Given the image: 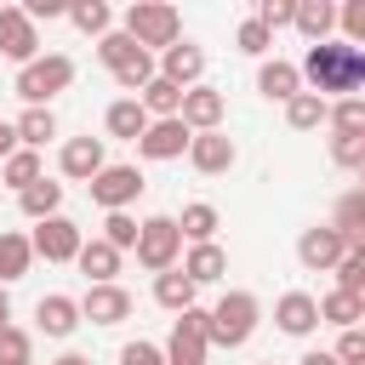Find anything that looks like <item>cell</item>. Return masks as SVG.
<instances>
[{"label": "cell", "instance_id": "52a82bcc", "mask_svg": "<svg viewBox=\"0 0 365 365\" xmlns=\"http://www.w3.org/2000/svg\"><path fill=\"white\" fill-rule=\"evenodd\" d=\"M86 188H91V200H97L103 211H125L148 182H143V171H137V165H103Z\"/></svg>", "mask_w": 365, "mask_h": 365}, {"label": "cell", "instance_id": "681fc988", "mask_svg": "<svg viewBox=\"0 0 365 365\" xmlns=\"http://www.w3.org/2000/svg\"><path fill=\"white\" fill-rule=\"evenodd\" d=\"M51 365H91L86 354H63V359H51Z\"/></svg>", "mask_w": 365, "mask_h": 365}, {"label": "cell", "instance_id": "e0dca14e", "mask_svg": "<svg viewBox=\"0 0 365 365\" xmlns=\"http://www.w3.org/2000/svg\"><path fill=\"white\" fill-rule=\"evenodd\" d=\"M274 319H279L285 336H308V331L319 325V302H314L308 291H285V297L274 302Z\"/></svg>", "mask_w": 365, "mask_h": 365}, {"label": "cell", "instance_id": "603a6c76", "mask_svg": "<svg viewBox=\"0 0 365 365\" xmlns=\"http://www.w3.org/2000/svg\"><path fill=\"white\" fill-rule=\"evenodd\" d=\"M11 131H17V148H34V154H40V148L57 137V114H51V108H23V114L11 120Z\"/></svg>", "mask_w": 365, "mask_h": 365}, {"label": "cell", "instance_id": "bcb514c9", "mask_svg": "<svg viewBox=\"0 0 365 365\" xmlns=\"http://www.w3.org/2000/svg\"><path fill=\"white\" fill-rule=\"evenodd\" d=\"M17 154V131H11V120H0V160H11Z\"/></svg>", "mask_w": 365, "mask_h": 365}, {"label": "cell", "instance_id": "277c9868", "mask_svg": "<svg viewBox=\"0 0 365 365\" xmlns=\"http://www.w3.org/2000/svg\"><path fill=\"white\" fill-rule=\"evenodd\" d=\"M120 34H131L143 51L148 46H177L182 40V17H177V6H160V0H137V6H125V29Z\"/></svg>", "mask_w": 365, "mask_h": 365}, {"label": "cell", "instance_id": "d6a6232c", "mask_svg": "<svg viewBox=\"0 0 365 365\" xmlns=\"http://www.w3.org/2000/svg\"><path fill=\"white\" fill-rule=\"evenodd\" d=\"M325 97H314V91H297L291 103H285V120H291V131H319L325 125Z\"/></svg>", "mask_w": 365, "mask_h": 365}, {"label": "cell", "instance_id": "9c48e42d", "mask_svg": "<svg viewBox=\"0 0 365 365\" xmlns=\"http://www.w3.org/2000/svg\"><path fill=\"white\" fill-rule=\"evenodd\" d=\"M222 114H228V97H222L217 86H188V91H182L177 120H182L188 131H222Z\"/></svg>", "mask_w": 365, "mask_h": 365}, {"label": "cell", "instance_id": "83f0119b", "mask_svg": "<svg viewBox=\"0 0 365 365\" xmlns=\"http://www.w3.org/2000/svg\"><path fill=\"white\" fill-rule=\"evenodd\" d=\"M29 262H34V251H29V234H17V228H0V285L23 279V274H29Z\"/></svg>", "mask_w": 365, "mask_h": 365}, {"label": "cell", "instance_id": "1f68e13d", "mask_svg": "<svg viewBox=\"0 0 365 365\" xmlns=\"http://www.w3.org/2000/svg\"><path fill=\"white\" fill-rule=\"evenodd\" d=\"M63 17H68V23L80 29V34H97V40H103V34L114 29V11H108L103 0H74V6L63 11Z\"/></svg>", "mask_w": 365, "mask_h": 365}, {"label": "cell", "instance_id": "ba28073f", "mask_svg": "<svg viewBox=\"0 0 365 365\" xmlns=\"http://www.w3.org/2000/svg\"><path fill=\"white\" fill-rule=\"evenodd\" d=\"M342 251H354L331 222H319V228H302V240H297V262L308 268V274H325V268H336L342 262Z\"/></svg>", "mask_w": 365, "mask_h": 365}, {"label": "cell", "instance_id": "e575fe53", "mask_svg": "<svg viewBox=\"0 0 365 365\" xmlns=\"http://www.w3.org/2000/svg\"><path fill=\"white\" fill-rule=\"evenodd\" d=\"M97 57L108 63V74H120L125 63H137V57H143V46H137L131 34H120V29H108V34L97 40Z\"/></svg>", "mask_w": 365, "mask_h": 365}, {"label": "cell", "instance_id": "f1b7e54d", "mask_svg": "<svg viewBox=\"0 0 365 365\" xmlns=\"http://www.w3.org/2000/svg\"><path fill=\"white\" fill-rule=\"evenodd\" d=\"M137 103H143V114H148V120H177V108H182V91H177L171 80H160V74H154V80L137 91Z\"/></svg>", "mask_w": 365, "mask_h": 365}, {"label": "cell", "instance_id": "5bb4252c", "mask_svg": "<svg viewBox=\"0 0 365 365\" xmlns=\"http://www.w3.org/2000/svg\"><path fill=\"white\" fill-rule=\"evenodd\" d=\"M0 57H11V63H34L40 57V34L17 6H0Z\"/></svg>", "mask_w": 365, "mask_h": 365}, {"label": "cell", "instance_id": "7dc6e473", "mask_svg": "<svg viewBox=\"0 0 365 365\" xmlns=\"http://www.w3.org/2000/svg\"><path fill=\"white\" fill-rule=\"evenodd\" d=\"M297 365H336V359H331V354H325V348H308V354H302V359H297Z\"/></svg>", "mask_w": 365, "mask_h": 365}, {"label": "cell", "instance_id": "cb8c5ba5", "mask_svg": "<svg viewBox=\"0 0 365 365\" xmlns=\"http://www.w3.org/2000/svg\"><path fill=\"white\" fill-rule=\"evenodd\" d=\"M182 274H188L194 285H211V279H222V274H228V251H222L217 240H211V245H188Z\"/></svg>", "mask_w": 365, "mask_h": 365}, {"label": "cell", "instance_id": "ab89813d", "mask_svg": "<svg viewBox=\"0 0 365 365\" xmlns=\"http://www.w3.org/2000/svg\"><path fill=\"white\" fill-rule=\"evenodd\" d=\"M97 240H108L114 251H131V245H137V217H131V211H108Z\"/></svg>", "mask_w": 365, "mask_h": 365}, {"label": "cell", "instance_id": "4fadbf2b", "mask_svg": "<svg viewBox=\"0 0 365 365\" xmlns=\"http://www.w3.org/2000/svg\"><path fill=\"white\" fill-rule=\"evenodd\" d=\"M154 74L171 80L177 91H188V86H200V74H205V51H200L194 40H177V46L160 51V68H154Z\"/></svg>", "mask_w": 365, "mask_h": 365}, {"label": "cell", "instance_id": "ac0fdd59", "mask_svg": "<svg viewBox=\"0 0 365 365\" xmlns=\"http://www.w3.org/2000/svg\"><path fill=\"white\" fill-rule=\"evenodd\" d=\"M74 262H80V274H86L91 285H114V274H120V251H114L108 240H80Z\"/></svg>", "mask_w": 365, "mask_h": 365}, {"label": "cell", "instance_id": "8d00e7d4", "mask_svg": "<svg viewBox=\"0 0 365 365\" xmlns=\"http://www.w3.org/2000/svg\"><path fill=\"white\" fill-rule=\"evenodd\" d=\"M331 160L342 171H359L365 165V131H331Z\"/></svg>", "mask_w": 365, "mask_h": 365}, {"label": "cell", "instance_id": "30bf717a", "mask_svg": "<svg viewBox=\"0 0 365 365\" xmlns=\"http://www.w3.org/2000/svg\"><path fill=\"white\" fill-rule=\"evenodd\" d=\"M29 251L46 257V262H74V251H80V228L57 211V217H46V222L29 234Z\"/></svg>", "mask_w": 365, "mask_h": 365}, {"label": "cell", "instance_id": "74e56055", "mask_svg": "<svg viewBox=\"0 0 365 365\" xmlns=\"http://www.w3.org/2000/svg\"><path fill=\"white\" fill-rule=\"evenodd\" d=\"M336 291H348V297H365V245L342 251V262H336Z\"/></svg>", "mask_w": 365, "mask_h": 365}, {"label": "cell", "instance_id": "d590c367", "mask_svg": "<svg viewBox=\"0 0 365 365\" xmlns=\"http://www.w3.org/2000/svg\"><path fill=\"white\" fill-rule=\"evenodd\" d=\"M325 125L331 131H365V97H336L325 108Z\"/></svg>", "mask_w": 365, "mask_h": 365}, {"label": "cell", "instance_id": "9a60e30c", "mask_svg": "<svg viewBox=\"0 0 365 365\" xmlns=\"http://www.w3.org/2000/svg\"><path fill=\"white\" fill-rule=\"evenodd\" d=\"M188 125L182 120H148V131L137 137V154L143 160H177V154H188Z\"/></svg>", "mask_w": 365, "mask_h": 365}, {"label": "cell", "instance_id": "2e32d148", "mask_svg": "<svg viewBox=\"0 0 365 365\" xmlns=\"http://www.w3.org/2000/svg\"><path fill=\"white\" fill-rule=\"evenodd\" d=\"M57 165H63V177H74V182H91L108 160H103V137H68L63 143V154H57Z\"/></svg>", "mask_w": 365, "mask_h": 365}, {"label": "cell", "instance_id": "f35d334b", "mask_svg": "<svg viewBox=\"0 0 365 365\" xmlns=\"http://www.w3.org/2000/svg\"><path fill=\"white\" fill-rule=\"evenodd\" d=\"M0 365H34V336L23 325H6L0 331Z\"/></svg>", "mask_w": 365, "mask_h": 365}, {"label": "cell", "instance_id": "ee69618b", "mask_svg": "<svg viewBox=\"0 0 365 365\" xmlns=\"http://www.w3.org/2000/svg\"><path fill=\"white\" fill-rule=\"evenodd\" d=\"M120 365H165V354L154 342H125L120 348Z\"/></svg>", "mask_w": 365, "mask_h": 365}, {"label": "cell", "instance_id": "c3c4849f", "mask_svg": "<svg viewBox=\"0 0 365 365\" xmlns=\"http://www.w3.org/2000/svg\"><path fill=\"white\" fill-rule=\"evenodd\" d=\"M11 325V297H6V285H0V331Z\"/></svg>", "mask_w": 365, "mask_h": 365}, {"label": "cell", "instance_id": "f6af8a7d", "mask_svg": "<svg viewBox=\"0 0 365 365\" xmlns=\"http://www.w3.org/2000/svg\"><path fill=\"white\" fill-rule=\"evenodd\" d=\"M17 11H23V17H29V23H40V17H46V23H51V17H63V11H68V6H63V0H29V6H17Z\"/></svg>", "mask_w": 365, "mask_h": 365}, {"label": "cell", "instance_id": "484cf974", "mask_svg": "<svg viewBox=\"0 0 365 365\" xmlns=\"http://www.w3.org/2000/svg\"><path fill=\"white\" fill-rule=\"evenodd\" d=\"M217 205H205V200H194V205H182V217H177V234L188 240V245H211L217 240Z\"/></svg>", "mask_w": 365, "mask_h": 365}, {"label": "cell", "instance_id": "7c38bea8", "mask_svg": "<svg viewBox=\"0 0 365 365\" xmlns=\"http://www.w3.org/2000/svg\"><path fill=\"white\" fill-rule=\"evenodd\" d=\"M74 308L91 325H120V319H131V291L125 285H86V297Z\"/></svg>", "mask_w": 365, "mask_h": 365}, {"label": "cell", "instance_id": "d4e9b609", "mask_svg": "<svg viewBox=\"0 0 365 365\" xmlns=\"http://www.w3.org/2000/svg\"><path fill=\"white\" fill-rule=\"evenodd\" d=\"M17 205H23V217H34V222H46V217H57V211H63V182H51V177H40V182H29V188L17 194Z\"/></svg>", "mask_w": 365, "mask_h": 365}, {"label": "cell", "instance_id": "f546056e", "mask_svg": "<svg viewBox=\"0 0 365 365\" xmlns=\"http://www.w3.org/2000/svg\"><path fill=\"white\" fill-rule=\"evenodd\" d=\"M331 228L348 240V245H365L359 234H365V188H348L342 200H336V217H331Z\"/></svg>", "mask_w": 365, "mask_h": 365}, {"label": "cell", "instance_id": "44dd1931", "mask_svg": "<svg viewBox=\"0 0 365 365\" xmlns=\"http://www.w3.org/2000/svg\"><path fill=\"white\" fill-rule=\"evenodd\" d=\"M257 91H262V97H274V103H291V97L302 91L297 63H279V57H274V63H262V68H257Z\"/></svg>", "mask_w": 365, "mask_h": 365}, {"label": "cell", "instance_id": "4316f807", "mask_svg": "<svg viewBox=\"0 0 365 365\" xmlns=\"http://www.w3.org/2000/svg\"><path fill=\"white\" fill-rule=\"evenodd\" d=\"M194 279L182 274V268H165V274H154V302L160 308H171V314H182V308H194Z\"/></svg>", "mask_w": 365, "mask_h": 365}, {"label": "cell", "instance_id": "8fae6325", "mask_svg": "<svg viewBox=\"0 0 365 365\" xmlns=\"http://www.w3.org/2000/svg\"><path fill=\"white\" fill-rule=\"evenodd\" d=\"M234 160H240L234 137H222V131H194V137H188V165H194L200 177H222Z\"/></svg>", "mask_w": 365, "mask_h": 365}, {"label": "cell", "instance_id": "3957f363", "mask_svg": "<svg viewBox=\"0 0 365 365\" xmlns=\"http://www.w3.org/2000/svg\"><path fill=\"white\" fill-rule=\"evenodd\" d=\"M68 80H74V63L63 51H46V57H34V63L17 68V97L29 108H51V97L68 91Z\"/></svg>", "mask_w": 365, "mask_h": 365}, {"label": "cell", "instance_id": "d6986e66", "mask_svg": "<svg viewBox=\"0 0 365 365\" xmlns=\"http://www.w3.org/2000/svg\"><path fill=\"white\" fill-rule=\"evenodd\" d=\"M291 29H302V40L319 46V40H331V29H336V6H331V0H297Z\"/></svg>", "mask_w": 365, "mask_h": 365}, {"label": "cell", "instance_id": "4dcf8cb0", "mask_svg": "<svg viewBox=\"0 0 365 365\" xmlns=\"http://www.w3.org/2000/svg\"><path fill=\"white\" fill-rule=\"evenodd\" d=\"M314 302H319V319H325V325H342V331H354V325L365 319V297L331 291V297H314Z\"/></svg>", "mask_w": 365, "mask_h": 365}, {"label": "cell", "instance_id": "60d3db41", "mask_svg": "<svg viewBox=\"0 0 365 365\" xmlns=\"http://www.w3.org/2000/svg\"><path fill=\"white\" fill-rule=\"evenodd\" d=\"M291 17H297V0H257V23L274 34V29H291Z\"/></svg>", "mask_w": 365, "mask_h": 365}, {"label": "cell", "instance_id": "7a4b0ae2", "mask_svg": "<svg viewBox=\"0 0 365 365\" xmlns=\"http://www.w3.org/2000/svg\"><path fill=\"white\" fill-rule=\"evenodd\" d=\"M257 319H262V302H257L251 291H228V297L205 314V342H211V348H245L251 331H257Z\"/></svg>", "mask_w": 365, "mask_h": 365}, {"label": "cell", "instance_id": "ffe728a7", "mask_svg": "<svg viewBox=\"0 0 365 365\" xmlns=\"http://www.w3.org/2000/svg\"><path fill=\"white\" fill-rule=\"evenodd\" d=\"M34 325H40L46 336H68V331L80 325L74 297H57V291H51V297H40V302H34Z\"/></svg>", "mask_w": 365, "mask_h": 365}, {"label": "cell", "instance_id": "6da1fadb", "mask_svg": "<svg viewBox=\"0 0 365 365\" xmlns=\"http://www.w3.org/2000/svg\"><path fill=\"white\" fill-rule=\"evenodd\" d=\"M297 74L325 103L331 97H359V86H365V51L359 46H342V40H319V46H308V57H302Z\"/></svg>", "mask_w": 365, "mask_h": 365}, {"label": "cell", "instance_id": "f907efd6", "mask_svg": "<svg viewBox=\"0 0 365 365\" xmlns=\"http://www.w3.org/2000/svg\"><path fill=\"white\" fill-rule=\"evenodd\" d=\"M262 365H274V359H262Z\"/></svg>", "mask_w": 365, "mask_h": 365}, {"label": "cell", "instance_id": "836d02e7", "mask_svg": "<svg viewBox=\"0 0 365 365\" xmlns=\"http://www.w3.org/2000/svg\"><path fill=\"white\" fill-rule=\"evenodd\" d=\"M40 177H46V171H40V154H34V148H17L11 160H0V182L17 188V194H23L29 182H40Z\"/></svg>", "mask_w": 365, "mask_h": 365}, {"label": "cell", "instance_id": "7bdbcfd3", "mask_svg": "<svg viewBox=\"0 0 365 365\" xmlns=\"http://www.w3.org/2000/svg\"><path fill=\"white\" fill-rule=\"evenodd\" d=\"M331 359L336 365H365V331L354 325V331H342L336 336V348H331Z\"/></svg>", "mask_w": 365, "mask_h": 365}, {"label": "cell", "instance_id": "7402d4cb", "mask_svg": "<svg viewBox=\"0 0 365 365\" xmlns=\"http://www.w3.org/2000/svg\"><path fill=\"white\" fill-rule=\"evenodd\" d=\"M103 125H108V137H120V143H137V137L148 131V114H143V103H137V97H120V103H108Z\"/></svg>", "mask_w": 365, "mask_h": 365}, {"label": "cell", "instance_id": "b9f144b4", "mask_svg": "<svg viewBox=\"0 0 365 365\" xmlns=\"http://www.w3.org/2000/svg\"><path fill=\"white\" fill-rule=\"evenodd\" d=\"M234 46H240L245 57H262V51L274 46V34H268V29L257 23V17H245V23H240V34H234Z\"/></svg>", "mask_w": 365, "mask_h": 365}, {"label": "cell", "instance_id": "8992f818", "mask_svg": "<svg viewBox=\"0 0 365 365\" xmlns=\"http://www.w3.org/2000/svg\"><path fill=\"white\" fill-rule=\"evenodd\" d=\"M165 365H205L211 342H205V308H182L177 325H171V342L160 348Z\"/></svg>", "mask_w": 365, "mask_h": 365}, {"label": "cell", "instance_id": "5b68a950", "mask_svg": "<svg viewBox=\"0 0 365 365\" xmlns=\"http://www.w3.org/2000/svg\"><path fill=\"white\" fill-rule=\"evenodd\" d=\"M137 262L148 268V274H165V268H177V257H182V234H177V217H148V222H137Z\"/></svg>", "mask_w": 365, "mask_h": 365}]
</instances>
